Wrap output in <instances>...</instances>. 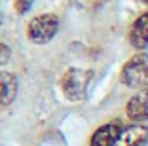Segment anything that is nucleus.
Segmentation results:
<instances>
[{
	"label": "nucleus",
	"instance_id": "0eeeda50",
	"mask_svg": "<svg viewBox=\"0 0 148 146\" xmlns=\"http://www.w3.org/2000/svg\"><path fill=\"white\" fill-rule=\"evenodd\" d=\"M129 42L133 47H144L148 44V13H143L129 30Z\"/></svg>",
	"mask_w": 148,
	"mask_h": 146
},
{
	"label": "nucleus",
	"instance_id": "20e7f679",
	"mask_svg": "<svg viewBox=\"0 0 148 146\" xmlns=\"http://www.w3.org/2000/svg\"><path fill=\"white\" fill-rule=\"evenodd\" d=\"M148 129L143 125H129L120 133L116 146H146Z\"/></svg>",
	"mask_w": 148,
	"mask_h": 146
},
{
	"label": "nucleus",
	"instance_id": "6e6552de",
	"mask_svg": "<svg viewBox=\"0 0 148 146\" xmlns=\"http://www.w3.org/2000/svg\"><path fill=\"white\" fill-rule=\"evenodd\" d=\"M17 95V78L12 72H0V104H12Z\"/></svg>",
	"mask_w": 148,
	"mask_h": 146
},
{
	"label": "nucleus",
	"instance_id": "9b49d317",
	"mask_svg": "<svg viewBox=\"0 0 148 146\" xmlns=\"http://www.w3.org/2000/svg\"><path fill=\"white\" fill-rule=\"evenodd\" d=\"M146 2H148V0H146Z\"/></svg>",
	"mask_w": 148,
	"mask_h": 146
},
{
	"label": "nucleus",
	"instance_id": "f257e3e1",
	"mask_svg": "<svg viewBox=\"0 0 148 146\" xmlns=\"http://www.w3.org/2000/svg\"><path fill=\"white\" fill-rule=\"evenodd\" d=\"M93 72L91 70H84V69H70L66 70V74L61 80L63 93L69 97L70 101H82L86 97L87 86L91 82Z\"/></svg>",
	"mask_w": 148,
	"mask_h": 146
},
{
	"label": "nucleus",
	"instance_id": "39448f33",
	"mask_svg": "<svg viewBox=\"0 0 148 146\" xmlns=\"http://www.w3.org/2000/svg\"><path fill=\"white\" fill-rule=\"evenodd\" d=\"M127 116L131 120H148V87L135 93L127 103Z\"/></svg>",
	"mask_w": 148,
	"mask_h": 146
},
{
	"label": "nucleus",
	"instance_id": "1a4fd4ad",
	"mask_svg": "<svg viewBox=\"0 0 148 146\" xmlns=\"http://www.w3.org/2000/svg\"><path fill=\"white\" fill-rule=\"evenodd\" d=\"M32 2H34V0H15V10H17V13H27L29 8L32 6Z\"/></svg>",
	"mask_w": 148,
	"mask_h": 146
},
{
	"label": "nucleus",
	"instance_id": "f03ea898",
	"mask_svg": "<svg viewBox=\"0 0 148 146\" xmlns=\"http://www.w3.org/2000/svg\"><path fill=\"white\" fill-rule=\"evenodd\" d=\"M122 82L135 89H144L148 87V55L131 57L122 69Z\"/></svg>",
	"mask_w": 148,
	"mask_h": 146
},
{
	"label": "nucleus",
	"instance_id": "9d476101",
	"mask_svg": "<svg viewBox=\"0 0 148 146\" xmlns=\"http://www.w3.org/2000/svg\"><path fill=\"white\" fill-rule=\"evenodd\" d=\"M10 61V49L4 46V44H0V64H4Z\"/></svg>",
	"mask_w": 148,
	"mask_h": 146
},
{
	"label": "nucleus",
	"instance_id": "423d86ee",
	"mask_svg": "<svg viewBox=\"0 0 148 146\" xmlns=\"http://www.w3.org/2000/svg\"><path fill=\"white\" fill-rule=\"evenodd\" d=\"M120 133L122 129L116 123H106L95 131V135L91 137V146H116Z\"/></svg>",
	"mask_w": 148,
	"mask_h": 146
},
{
	"label": "nucleus",
	"instance_id": "7ed1b4c3",
	"mask_svg": "<svg viewBox=\"0 0 148 146\" xmlns=\"http://www.w3.org/2000/svg\"><path fill=\"white\" fill-rule=\"evenodd\" d=\"M57 29H59V19L55 15H51V13H46V15L34 17L29 23L27 36L34 44H48L57 34Z\"/></svg>",
	"mask_w": 148,
	"mask_h": 146
}]
</instances>
